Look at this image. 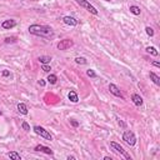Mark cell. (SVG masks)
Masks as SVG:
<instances>
[{"instance_id": "1", "label": "cell", "mask_w": 160, "mask_h": 160, "mask_svg": "<svg viewBox=\"0 0 160 160\" xmlns=\"http://www.w3.org/2000/svg\"><path fill=\"white\" fill-rule=\"evenodd\" d=\"M29 33L36 36H41V38H53L54 36V30L48 25H39V24H33L29 26Z\"/></svg>"}, {"instance_id": "2", "label": "cell", "mask_w": 160, "mask_h": 160, "mask_svg": "<svg viewBox=\"0 0 160 160\" xmlns=\"http://www.w3.org/2000/svg\"><path fill=\"white\" fill-rule=\"evenodd\" d=\"M123 140H124L128 145H130V146H134V145L136 144L135 134H134L133 132H130V130H126V132L123 134Z\"/></svg>"}, {"instance_id": "3", "label": "cell", "mask_w": 160, "mask_h": 160, "mask_svg": "<svg viewBox=\"0 0 160 160\" xmlns=\"http://www.w3.org/2000/svg\"><path fill=\"white\" fill-rule=\"evenodd\" d=\"M33 130L35 132V134H38L39 136H41V138H44V139L46 140H49V141H52L53 140V136L50 135V133L48 132V130H45L43 126H39V125H35L34 128H33Z\"/></svg>"}, {"instance_id": "4", "label": "cell", "mask_w": 160, "mask_h": 160, "mask_svg": "<svg viewBox=\"0 0 160 160\" xmlns=\"http://www.w3.org/2000/svg\"><path fill=\"white\" fill-rule=\"evenodd\" d=\"M110 146L114 149V150L118 153V154H120V155H123L125 159H129V160H132V156H130V154H128L125 150H124V148L121 146L120 144H118V143H115V141H110Z\"/></svg>"}, {"instance_id": "5", "label": "cell", "mask_w": 160, "mask_h": 160, "mask_svg": "<svg viewBox=\"0 0 160 160\" xmlns=\"http://www.w3.org/2000/svg\"><path fill=\"white\" fill-rule=\"evenodd\" d=\"M76 3H78V4L80 5V6H83V8H85L86 10H88L89 13H92V14H94V15H98V14H99V12H98V10L94 8V6L90 4V3L88 1V0H75Z\"/></svg>"}, {"instance_id": "6", "label": "cell", "mask_w": 160, "mask_h": 160, "mask_svg": "<svg viewBox=\"0 0 160 160\" xmlns=\"http://www.w3.org/2000/svg\"><path fill=\"white\" fill-rule=\"evenodd\" d=\"M73 45H74V41H73L71 39H64V40H60V43H58L56 48L59 50H68V49H70Z\"/></svg>"}, {"instance_id": "7", "label": "cell", "mask_w": 160, "mask_h": 160, "mask_svg": "<svg viewBox=\"0 0 160 160\" xmlns=\"http://www.w3.org/2000/svg\"><path fill=\"white\" fill-rule=\"evenodd\" d=\"M34 150H35V151H41V153H45V154H48V155H53V154H54L52 149L48 148V146H45V145H41V144L36 145Z\"/></svg>"}, {"instance_id": "8", "label": "cell", "mask_w": 160, "mask_h": 160, "mask_svg": "<svg viewBox=\"0 0 160 160\" xmlns=\"http://www.w3.org/2000/svg\"><path fill=\"white\" fill-rule=\"evenodd\" d=\"M109 90H110V93L113 94V95H115V96H118V98H123L121 90H120L115 84H109Z\"/></svg>"}, {"instance_id": "9", "label": "cell", "mask_w": 160, "mask_h": 160, "mask_svg": "<svg viewBox=\"0 0 160 160\" xmlns=\"http://www.w3.org/2000/svg\"><path fill=\"white\" fill-rule=\"evenodd\" d=\"M16 25V21L13 20V19H9V20H4L1 23V28L3 29H6V30H9V29H13L14 26Z\"/></svg>"}, {"instance_id": "10", "label": "cell", "mask_w": 160, "mask_h": 160, "mask_svg": "<svg viewBox=\"0 0 160 160\" xmlns=\"http://www.w3.org/2000/svg\"><path fill=\"white\" fill-rule=\"evenodd\" d=\"M63 21H64V24H66V25H70V26H76L78 25L79 21L75 19V18H73V16H64L63 18Z\"/></svg>"}, {"instance_id": "11", "label": "cell", "mask_w": 160, "mask_h": 160, "mask_svg": "<svg viewBox=\"0 0 160 160\" xmlns=\"http://www.w3.org/2000/svg\"><path fill=\"white\" fill-rule=\"evenodd\" d=\"M132 100H133V103L135 104L136 106H141V105H143V98H141L139 94H133Z\"/></svg>"}, {"instance_id": "12", "label": "cell", "mask_w": 160, "mask_h": 160, "mask_svg": "<svg viewBox=\"0 0 160 160\" xmlns=\"http://www.w3.org/2000/svg\"><path fill=\"white\" fill-rule=\"evenodd\" d=\"M68 98H69V100H70L71 103H78V101H79L78 94H76V92H74V90H70V92H69Z\"/></svg>"}, {"instance_id": "13", "label": "cell", "mask_w": 160, "mask_h": 160, "mask_svg": "<svg viewBox=\"0 0 160 160\" xmlns=\"http://www.w3.org/2000/svg\"><path fill=\"white\" fill-rule=\"evenodd\" d=\"M18 111L23 115H26L28 114V106L24 103H19L18 104Z\"/></svg>"}, {"instance_id": "14", "label": "cell", "mask_w": 160, "mask_h": 160, "mask_svg": "<svg viewBox=\"0 0 160 160\" xmlns=\"http://www.w3.org/2000/svg\"><path fill=\"white\" fill-rule=\"evenodd\" d=\"M129 10H130V13H132V14H134V15H140V13H141L140 8H139V6H136V5H132L129 8Z\"/></svg>"}, {"instance_id": "15", "label": "cell", "mask_w": 160, "mask_h": 160, "mask_svg": "<svg viewBox=\"0 0 160 160\" xmlns=\"http://www.w3.org/2000/svg\"><path fill=\"white\" fill-rule=\"evenodd\" d=\"M8 156L10 159H13V160H21V156L18 154L16 151H10V153H8Z\"/></svg>"}, {"instance_id": "16", "label": "cell", "mask_w": 160, "mask_h": 160, "mask_svg": "<svg viewBox=\"0 0 160 160\" xmlns=\"http://www.w3.org/2000/svg\"><path fill=\"white\" fill-rule=\"evenodd\" d=\"M150 79L153 80V83H154V84L160 85V78L155 74V73H150Z\"/></svg>"}, {"instance_id": "17", "label": "cell", "mask_w": 160, "mask_h": 160, "mask_svg": "<svg viewBox=\"0 0 160 160\" xmlns=\"http://www.w3.org/2000/svg\"><path fill=\"white\" fill-rule=\"evenodd\" d=\"M38 60H39V63H41V64H48V63H50L52 58L44 55V56H39V58H38Z\"/></svg>"}, {"instance_id": "18", "label": "cell", "mask_w": 160, "mask_h": 160, "mask_svg": "<svg viewBox=\"0 0 160 160\" xmlns=\"http://www.w3.org/2000/svg\"><path fill=\"white\" fill-rule=\"evenodd\" d=\"M48 83H50V84H56V81H58V76L55 74H49L48 76Z\"/></svg>"}, {"instance_id": "19", "label": "cell", "mask_w": 160, "mask_h": 160, "mask_svg": "<svg viewBox=\"0 0 160 160\" xmlns=\"http://www.w3.org/2000/svg\"><path fill=\"white\" fill-rule=\"evenodd\" d=\"M146 53L148 54H151V55H154V56H158V50H156L154 46H148L146 48Z\"/></svg>"}, {"instance_id": "20", "label": "cell", "mask_w": 160, "mask_h": 160, "mask_svg": "<svg viewBox=\"0 0 160 160\" xmlns=\"http://www.w3.org/2000/svg\"><path fill=\"white\" fill-rule=\"evenodd\" d=\"M75 63L76 64H80V65H85V64H88V60H86L85 58L78 56V58H75Z\"/></svg>"}, {"instance_id": "21", "label": "cell", "mask_w": 160, "mask_h": 160, "mask_svg": "<svg viewBox=\"0 0 160 160\" xmlns=\"http://www.w3.org/2000/svg\"><path fill=\"white\" fill-rule=\"evenodd\" d=\"M145 31H146V34H148L149 36H154V34H155V33H154V29L150 28V26H146V28H145Z\"/></svg>"}, {"instance_id": "22", "label": "cell", "mask_w": 160, "mask_h": 160, "mask_svg": "<svg viewBox=\"0 0 160 160\" xmlns=\"http://www.w3.org/2000/svg\"><path fill=\"white\" fill-rule=\"evenodd\" d=\"M21 126H23V129L25 130V132H30V125H29L26 121H23V123H21Z\"/></svg>"}, {"instance_id": "23", "label": "cell", "mask_w": 160, "mask_h": 160, "mask_svg": "<svg viewBox=\"0 0 160 160\" xmlns=\"http://www.w3.org/2000/svg\"><path fill=\"white\" fill-rule=\"evenodd\" d=\"M86 74H88V76H90V78H96V74H95V71L92 70V69H89L88 71H86Z\"/></svg>"}, {"instance_id": "24", "label": "cell", "mask_w": 160, "mask_h": 160, "mask_svg": "<svg viewBox=\"0 0 160 160\" xmlns=\"http://www.w3.org/2000/svg\"><path fill=\"white\" fill-rule=\"evenodd\" d=\"M16 41V38L15 36H12V38H5V43L9 44V43H15Z\"/></svg>"}, {"instance_id": "25", "label": "cell", "mask_w": 160, "mask_h": 160, "mask_svg": "<svg viewBox=\"0 0 160 160\" xmlns=\"http://www.w3.org/2000/svg\"><path fill=\"white\" fill-rule=\"evenodd\" d=\"M41 69H43V71H45V73H49L50 70H52V68L49 66L48 64H43V66H41Z\"/></svg>"}, {"instance_id": "26", "label": "cell", "mask_w": 160, "mask_h": 160, "mask_svg": "<svg viewBox=\"0 0 160 160\" xmlns=\"http://www.w3.org/2000/svg\"><path fill=\"white\" fill-rule=\"evenodd\" d=\"M70 124H71L73 126H75V128H76V126H79V123L75 121V120H70Z\"/></svg>"}, {"instance_id": "27", "label": "cell", "mask_w": 160, "mask_h": 160, "mask_svg": "<svg viewBox=\"0 0 160 160\" xmlns=\"http://www.w3.org/2000/svg\"><path fill=\"white\" fill-rule=\"evenodd\" d=\"M3 76H10V71L9 70H3Z\"/></svg>"}, {"instance_id": "28", "label": "cell", "mask_w": 160, "mask_h": 160, "mask_svg": "<svg viewBox=\"0 0 160 160\" xmlns=\"http://www.w3.org/2000/svg\"><path fill=\"white\" fill-rule=\"evenodd\" d=\"M151 65H154V66H156V68H160V63H159V61H153Z\"/></svg>"}, {"instance_id": "29", "label": "cell", "mask_w": 160, "mask_h": 160, "mask_svg": "<svg viewBox=\"0 0 160 160\" xmlns=\"http://www.w3.org/2000/svg\"><path fill=\"white\" fill-rule=\"evenodd\" d=\"M39 85H40V86H45V81L40 79V80H39Z\"/></svg>"}, {"instance_id": "30", "label": "cell", "mask_w": 160, "mask_h": 160, "mask_svg": "<svg viewBox=\"0 0 160 160\" xmlns=\"http://www.w3.org/2000/svg\"><path fill=\"white\" fill-rule=\"evenodd\" d=\"M119 125H121V126H123V128H125V124H124V123H123V121H121V120H119Z\"/></svg>"}, {"instance_id": "31", "label": "cell", "mask_w": 160, "mask_h": 160, "mask_svg": "<svg viewBox=\"0 0 160 160\" xmlns=\"http://www.w3.org/2000/svg\"><path fill=\"white\" fill-rule=\"evenodd\" d=\"M74 159H75V156H70V155L68 156V160H74Z\"/></svg>"}, {"instance_id": "32", "label": "cell", "mask_w": 160, "mask_h": 160, "mask_svg": "<svg viewBox=\"0 0 160 160\" xmlns=\"http://www.w3.org/2000/svg\"><path fill=\"white\" fill-rule=\"evenodd\" d=\"M1 114H3V113H1V111H0V115H1Z\"/></svg>"}]
</instances>
